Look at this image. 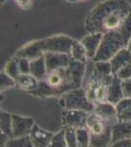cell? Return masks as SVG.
Here are the masks:
<instances>
[{
  "mask_svg": "<svg viewBox=\"0 0 131 147\" xmlns=\"http://www.w3.org/2000/svg\"><path fill=\"white\" fill-rule=\"evenodd\" d=\"M85 70L86 63L72 59L69 66L47 72L44 78L38 81L37 88L29 94L41 99L61 98L71 90L82 88Z\"/></svg>",
  "mask_w": 131,
  "mask_h": 147,
  "instance_id": "cell-1",
  "label": "cell"
},
{
  "mask_svg": "<svg viewBox=\"0 0 131 147\" xmlns=\"http://www.w3.org/2000/svg\"><path fill=\"white\" fill-rule=\"evenodd\" d=\"M130 10L131 5L127 0H105L88 13L84 23L85 29L89 33L102 34L119 31Z\"/></svg>",
  "mask_w": 131,
  "mask_h": 147,
  "instance_id": "cell-2",
  "label": "cell"
},
{
  "mask_svg": "<svg viewBox=\"0 0 131 147\" xmlns=\"http://www.w3.org/2000/svg\"><path fill=\"white\" fill-rule=\"evenodd\" d=\"M73 41L74 39L64 35L53 36L50 38L33 41L25 45L16 53L15 56L26 58L31 61L49 52L71 55V49Z\"/></svg>",
  "mask_w": 131,
  "mask_h": 147,
  "instance_id": "cell-3",
  "label": "cell"
},
{
  "mask_svg": "<svg viewBox=\"0 0 131 147\" xmlns=\"http://www.w3.org/2000/svg\"><path fill=\"white\" fill-rule=\"evenodd\" d=\"M113 78V74L108 76H98L92 72L84 88L88 100L91 104L95 106L98 104L107 102L108 89Z\"/></svg>",
  "mask_w": 131,
  "mask_h": 147,
  "instance_id": "cell-4",
  "label": "cell"
},
{
  "mask_svg": "<svg viewBox=\"0 0 131 147\" xmlns=\"http://www.w3.org/2000/svg\"><path fill=\"white\" fill-rule=\"evenodd\" d=\"M126 48V43L119 31H112L103 35L100 47L96 52L93 62L110 61L121 49Z\"/></svg>",
  "mask_w": 131,
  "mask_h": 147,
  "instance_id": "cell-5",
  "label": "cell"
},
{
  "mask_svg": "<svg viewBox=\"0 0 131 147\" xmlns=\"http://www.w3.org/2000/svg\"><path fill=\"white\" fill-rule=\"evenodd\" d=\"M60 105L64 110H82L87 112H93L95 105L91 104L84 88H76L64 94L60 98Z\"/></svg>",
  "mask_w": 131,
  "mask_h": 147,
  "instance_id": "cell-6",
  "label": "cell"
},
{
  "mask_svg": "<svg viewBox=\"0 0 131 147\" xmlns=\"http://www.w3.org/2000/svg\"><path fill=\"white\" fill-rule=\"evenodd\" d=\"M88 114L89 112L82 110H64L61 114L63 127H86Z\"/></svg>",
  "mask_w": 131,
  "mask_h": 147,
  "instance_id": "cell-7",
  "label": "cell"
},
{
  "mask_svg": "<svg viewBox=\"0 0 131 147\" xmlns=\"http://www.w3.org/2000/svg\"><path fill=\"white\" fill-rule=\"evenodd\" d=\"M34 125L35 123L32 118L22 117L17 114H12L13 138L29 136Z\"/></svg>",
  "mask_w": 131,
  "mask_h": 147,
  "instance_id": "cell-8",
  "label": "cell"
},
{
  "mask_svg": "<svg viewBox=\"0 0 131 147\" xmlns=\"http://www.w3.org/2000/svg\"><path fill=\"white\" fill-rule=\"evenodd\" d=\"M93 112L96 114L107 126H114L119 122L116 106L108 102H103L96 105Z\"/></svg>",
  "mask_w": 131,
  "mask_h": 147,
  "instance_id": "cell-9",
  "label": "cell"
},
{
  "mask_svg": "<svg viewBox=\"0 0 131 147\" xmlns=\"http://www.w3.org/2000/svg\"><path fill=\"white\" fill-rule=\"evenodd\" d=\"M44 58L47 72L61 67H67L72 61L71 55L64 53H46L44 54Z\"/></svg>",
  "mask_w": 131,
  "mask_h": 147,
  "instance_id": "cell-10",
  "label": "cell"
},
{
  "mask_svg": "<svg viewBox=\"0 0 131 147\" xmlns=\"http://www.w3.org/2000/svg\"><path fill=\"white\" fill-rule=\"evenodd\" d=\"M55 134L48 132L35 124L29 135L33 147H48Z\"/></svg>",
  "mask_w": 131,
  "mask_h": 147,
  "instance_id": "cell-11",
  "label": "cell"
},
{
  "mask_svg": "<svg viewBox=\"0 0 131 147\" xmlns=\"http://www.w3.org/2000/svg\"><path fill=\"white\" fill-rule=\"evenodd\" d=\"M103 35L104 34L101 32H93L86 35L80 40L81 43L85 48L88 59L93 60L95 56L96 52L102 40Z\"/></svg>",
  "mask_w": 131,
  "mask_h": 147,
  "instance_id": "cell-12",
  "label": "cell"
},
{
  "mask_svg": "<svg viewBox=\"0 0 131 147\" xmlns=\"http://www.w3.org/2000/svg\"><path fill=\"white\" fill-rule=\"evenodd\" d=\"M111 66V72L115 75L119 70L131 64V52L124 48L121 49L117 55H115L110 61Z\"/></svg>",
  "mask_w": 131,
  "mask_h": 147,
  "instance_id": "cell-13",
  "label": "cell"
},
{
  "mask_svg": "<svg viewBox=\"0 0 131 147\" xmlns=\"http://www.w3.org/2000/svg\"><path fill=\"white\" fill-rule=\"evenodd\" d=\"M131 139V122H118L111 127V144Z\"/></svg>",
  "mask_w": 131,
  "mask_h": 147,
  "instance_id": "cell-14",
  "label": "cell"
},
{
  "mask_svg": "<svg viewBox=\"0 0 131 147\" xmlns=\"http://www.w3.org/2000/svg\"><path fill=\"white\" fill-rule=\"evenodd\" d=\"M121 84H122V80H120L116 75H114L113 80L108 89L107 102L115 106L122 100H124V94H123Z\"/></svg>",
  "mask_w": 131,
  "mask_h": 147,
  "instance_id": "cell-15",
  "label": "cell"
},
{
  "mask_svg": "<svg viewBox=\"0 0 131 147\" xmlns=\"http://www.w3.org/2000/svg\"><path fill=\"white\" fill-rule=\"evenodd\" d=\"M111 145V127L99 134H90V147H109Z\"/></svg>",
  "mask_w": 131,
  "mask_h": 147,
  "instance_id": "cell-16",
  "label": "cell"
},
{
  "mask_svg": "<svg viewBox=\"0 0 131 147\" xmlns=\"http://www.w3.org/2000/svg\"><path fill=\"white\" fill-rule=\"evenodd\" d=\"M47 73L44 55L30 61V74L38 81L42 80Z\"/></svg>",
  "mask_w": 131,
  "mask_h": 147,
  "instance_id": "cell-17",
  "label": "cell"
},
{
  "mask_svg": "<svg viewBox=\"0 0 131 147\" xmlns=\"http://www.w3.org/2000/svg\"><path fill=\"white\" fill-rule=\"evenodd\" d=\"M102 120L94 112H90L88 116L86 127L89 131L90 134H101L107 127Z\"/></svg>",
  "mask_w": 131,
  "mask_h": 147,
  "instance_id": "cell-18",
  "label": "cell"
},
{
  "mask_svg": "<svg viewBox=\"0 0 131 147\" xmlns=\"http://www.w3.org/2000/svg\"><path fill=\"white\" fill-rule=\"evenodd\" d=\"M15 81L16 84V87H18L21 89L27 91L28 93L34 90L38 84V80L31 74H22V73L16 78Z\"/></svg>",
  "mask_w": 131,
  "mask_h": 147,
  "instance_id": "cell-19",
  "label": "cell"
},
{
  "mask_svg": "<svg viewBox=\"0 0 131 147\" xmlns=\"http://www.w3.org/2000/svg\"><path fill=\"white\" fill-rule=\"evenodd\" d=\"M116 109L119 122H131V98L122 100Z\"/></svg>",
  "mask_w": 131,
  "mask_h": 147,
  "instance_id": "cell-20",
  "label": "cell"
},
{
  "mask_svg": "<svg viewBox=\"0 0 131 147\" xmlns=\"http://www.w3.org/2000/svg\"><path fill=\"white\" fill-rule=\"evenodd\" d=\"M71 56L74 61L86 63L88 59L87 54H86L85 48L84 47L81 42H78L77 40L73 41L71 49Z\"/></svg>",
  "mask_w": 131,
  "mask_h": 147,
  "instance_id": "cell-21",
  "label": "cell"
},
{
  "mask_svg": "<svg viewBox=\"0 0 131 147\" xmlns=\"http://www.w3.org/2000/svg\"><path fill=\"white\" fill-rule=\"evenodd\" d=\"M0 128H1V133L5 134L10 139L13 138L12 114L8 113L4 111H1V112H0Z\"/></svg>",
  "mask_w": 131,
  "mask_h": 147,
  "instance_id": "cell-22",
  "label": "cell"
},
{
  "mask_svg": "<svg viewBox=\"0 0 131 147\" xmlns=\"http://www.w3.org/2000/svg\"><path fill=\"white\" fill-rule=\"evenodd\" d=\"M3 71L6 72L10 78H12L13 79L16 80V78L20 74H22L21 70H20V66H19L18 59L16 57H15V56L12 59H10L6 64Z\"/></svg>",
  "mask_w": 131,
  "mask_h": 147,
  "instance_id": "cell-23",
  "label": "cell"
},
{
  "mask_svg": "<svg viewBox=\"0 0 131 147\" xmlns=\"http://www.w3.org/2000/svg\"><path fill=\"white\" fill-rule=\"evenodd\" d=\"M78 147H90V134L87 127L76 129Z\"/></svg>",
  "mask_w": 131,
  "mask_h": 147,
  "instance_id": "cell-24",
  "label": "cell"
},
{
  "mask_svg": "<svg viewBox=\"0 0 131 147\" xmlns=\"http://www.w3.org/2000/svg\"><path fill=\"white\" fill-rule=\"evenodd\" d=\"M93 73L98 76H108L112 74L110 61H99L95 62Z\"/></svg>",
  "mask_w": 131,
  "mask_h": 147,
  "instance_id": "cell-25",
  "label": "cell"
},
{
  "mask_svg": "<svg viewBox=\"0 0 131 147\" xmlns=\"http://www.w3.org/2000/svg\"><path fill=\"white\" fill-rule=\"evenodd\" d=\"M4 147H33L29 136L12 138L8 140Z\"/></svg>",
  "mask_w": 131,
  "mask_h": 147,
  "instance_id": "cell-26",
  "label": "cell"
},
{
  "mask_svg": "<svg viewBox=\"0 0 131 147\" xmlns=\"http://www.w3.org/2000/svg\"><path fill=\"white\" fill-rule=\"evenodd\" d=\"M119 32L122 34L124 40L126 43V47H127V44L131 38V10L128 14V16H126L125 20L123 22V25H122Z\"/></svg>",
  "mask_w": 131,
  "mask_h": 147,
  "instance_id": "cell-27",
  "label": "cell"
},
{
  "mask_svg": "<svg viewBox=\"0 0 131 147\" xmlns=\"http://www.w3.org/2000/svg\"><path fill=\"white\" fill-rule=\"evenodd\" d=\"M48 147H67L65 138V129L62 128L54 134Z\"/></svg>",
  "mask_w": 131,
  "mask_h": 147,
  "instance_id": "cell-28",
  "label": "cell"
},
{
  "mask_svg": "<svg viewBox=\"0 0 131 147\" xmlns=\"http://www.w3.org/2000/svg\"><path fill=\"white\" fill-rule=\"evenodd\" d=\"M65 129V138L67 147H78L76 128L73 127H63Z\"/></svg>",
  "mask_w": 131,
  "mask_h": 147,
  "instance_id": "cell-29",
  "label": "cell"
},
{
  "mask_svg": "<svg viewBox=\"0 0 131 147\" xmlns=\"http://www.w3.org/2000/svg\"><path fill=\"white\" fill-rule=\"evenodd\" d=\"M0 79H1V84H0V88H1V92L4 91L9 88L15 87L16 86L15 79H13L12 78H10L6 72L2 71L1 75H0Z\"/></svg>",
  "mask_w": 131,
  "mask_h": 147,
  "instance_id": "cell-30",
  "label": "cell"
},
{
  "mask_svg": "<svg viewBox=\"0 0 131 147\" xmlns=\"http://www.w3.org/2000/svg\"><path fill=\"white\" fill-rule=\"evenodd\" d=\"M120 80L124 81V80H127V79H130L131 78V64L126 65L125 67L122 68L121 70H119L116 74H115Z\"/></svg>",
  "mask_w": 131,
  "mask_h": 147,
  "instance_id": "cell-31",
  "label": "cell"
},
{
  "mask_svg": "<svg viewBox=\"0 0 131 147\" xmlns=\"http://www.w3.org/2000/svg\"><path fill=\"white\" fill-rule=\"evenodd\" d=\"M16 57V56H15ZM19 61L20 70L22 74H30V61L26 58L16 57Z\"/></svg>",
  "mask_w": 131,
  "mask_h": 147,
  "instance_id": "cell-32",
  "label": "cell"
},
{
  "mask_svg": "<svg viewBox=\"0 0 131 147\" xmlns=\"http://www.w3.org/2000/svg\"><path fill=\"white\" fill-rule=\"evenodd\" d=\"M121 86H122L124 99L131 98V78L122 81Z\"/></svg>",
  "mask_w": 131,
  "mask_h": 147,
  "instance_id": "cell-33",
  "label": "cell"
},
{
  "mask_svg": "<svg viewBox=\"0 0 131 147\" xmlns=\"http://www.w3.org/2000/svg\"><path fill=\"white\" fill-rule=\"evenodd\" d=\"M109 147H131V139L123 140L112 143Z\"/></svg>",
  "mask_w": 131,
  "mask_h": 147,
  "instance_id": "cell-34",
  "label": "cell"
},
{
  "mask_svg": "<svg viewBox=\"0 0 131 147\" xmlns=\"http://www.w3.org/2000/svg\"><path fill=\"white\" fill-rule=\"evenodd\" d=\"M16 3L23 9H29L32 6V0H15Z\"/></svg>",
  "mask_w": 131,
  "mask_h": 147,
  "instance_id": "cell-35",
  "label": "cell"
},
{
  "mask_svg": "<svg viewBox=\"0 0 131 147\" xmlns=\"http://www.w3.org/2000/svg\"><path fill=\"white\" fill-rule=\"evenodd\" d=\"M131 52V38L130 39V41H129V42H128V44H127V47H126Z\"/></svg>",
  "mask_w": 131,
  "mask_h": 147,
  "instance_id": "cell-36",
  "label": "cell"
},
{
  "mask_svg": "<svg viewBox=\"0 0 131 147\" xmlns=\"http://www.w3.org/2000/svg\"><path fill=\"white\" fill-rule=\"evenodd\" d=\"M66 1H69V2H76L78 0H66Z\"/></svg>",
  "mask_w": 131,
  "mask_h": 147,
  "instance_id": "cell-37",
  "label": "cell"
},
{
  "mask_svg": "<svg viewBox=\"0 0 131 147\" xmlns=\"http://www.w3.org/2000/svg\"><path fill=\"white\" fill-rule=\"evenodd\" d=\"M127 1H128V2L130 3V5H131V0H127Z\"/></svg>",
  "mask_w": 131,
  "mask_h": 147,
  "instance_id": "cell-38",
  "label": "cell"
}]
</instances>
